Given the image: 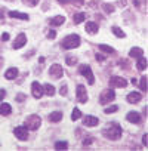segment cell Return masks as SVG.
Instances as JSON below:
<instances>
[{
	"label": "cell",
	"instance_id": "32",
	"mask_svg": "<svg viewBox=\"0 0 148 151\" xmlns=\"http://www.w3.org/2000/svg\"><path fill=\"white\" fill-rule=\"evenodd\" d=\"M22 2H24V5H27L30 8H34L36 5H39V0H22Z\"/></svg>",
	"mask_w": 148,
	"mask_h": 151
},
{
	"label": "cell",
	"instance_id": "18",
	"mask_svg": "<svg viewBox=\"0 0 148 151\" xmlns=\"http://www.w3.org/2000/svg\"><path fill=\"white\" fill-rule=\"evenodd\" d=\"M98 30H99V27H98V24L96 22H86V31L89 33V34H96L98 33Z\"/></svg>",
	"mask_w": 148,
	"mask_h": 151
},
{
	"label": "cell",
	"instance_id": "44",
	"mask_svg": "<svg viewBox=\"0 0 148 151\" xmlns=\"http://www.w3.org/2000/svg\"><path fill=\"white\" fill-rule=\"evenodd\" d=\"M39 62H40V64H42V62H45V58H43V56H40V58H39Z\"/></svg>",
	"mask_w": 148,
	"mask_h": 151
},
{
	"label": "cell",
	"instance_id": "36",
	"mask_svg": "<svg viewBox=\"0 0 148 151\" xmlns=\"http://www.w3.org/2000/svg\"><path fill=\"white\" fill-rule=\"evenodd\" d=\"M59 93H61L62 96H65V95H67V86H65V85H62V86H61V89H59Z\"/></svg>",
	"mask_w": 148,
	"mask_h": 151
},
{
	"label": "cell",
	"instance_id": "30",
	"mask_svg": "<svg viewBox=\"0 0 148 151\" xmlns=\"http://www.w3.org/2000/svg\"><path fill=\"white\" fill-rule=\"evenodd\" d=\"M65 62H67V65H76L77 64V58L76 56H67Z\"/></svg>",
	"mask_w": 148,
	"mask_h": 151
},
{
	"label": "cell",
	"instance_id": "43",
	"mask_svg": "<svg viewBox=\"0 0 148 151\" xmlns=\"http://www.w3.org/2000/svg\"><path fill=\"white\" fill-rule=\"evenodd\" d=\"M56 2H59V3H62V5H64V3H68V2H71V0H56Z\"/></svg>",
	"mask_w": 148,
	"mask_h": 151
},
{
	"label": "cell",
	"instance_id": "3",
	"mask_svg": "<svg viewBox=\"0 0 148 151\" xmlns=\"http://www.w3.org/2000/svg\"><path fill=\"white\" fill-rule=\"evenodd\" d=\"M24 126H25L28 130H37V129L42 126V119H40L37 114H31L30 117H27Z\"/></svg>",
	"mask_w": 148,
	"mask_h": 151
},
{
	"label": "cell",
	"instance_id": "29",
	"mask_svg": "<svg viewBox=\"0 0 148 151\" xmlns=\"http://www.w3.org/2000/svg\"><path fill=\"white\" fill-rule=\"evenodd\" d=\"M102 8H104V11H105L107 14H113V12L116 11V8H114L111 3H104V6H102Z\"/></svg>",
	"mask_w": 148,
	"mask_h": 151
},
{
	"label": "cell",
	"instance_id": "21",
	"mask_svg": "<svg viewBox=\"0 0 148 151\" xmlns=\"http://www.w3.org/2000/svg\"><path fill=\"white\" fill-rule=\"evenodd\" d=\"M144 55V50L141 49V47H132L130 50H129V56L130 58H139V56H142Z\"/></svg>",
	"mask_w": 148,
	"mask_h": 151
},
{
	"label": "cell",
	"instance_id": "42",
	"mask_svg": "<svg viewBox=\"0 0 148 151\" xmlns=\"http://www.w3.org/2000/svg\"><path fill=\"white\" fill-rule=\"evenodd\" d=\"M74 3L80 6V5H83V0H74Z\"/></svg>",
	"mask_w": 148,
	"mask_h": 151
},
{
	"label": "cell",
	"instance_id": "47",
	"mask_svg": "<svg viewBox=\"0 0 148 151\" xmlns=\"http://www.w3.org/2000/svg\"><path fill=\"white\" fill-rule=\"evenodd\" d=\"M6 2H14V0H6Z\"/></svg>",
	"mask_w": 148,
	"mask_h": 151
},
{
	"label": "cell",
	"instance_id": "12",
	"mask_svg": "<svg viewBox=\"0 0 148 151\" xmlns=\"http://www.w3.org/2000/svg\"><path fill=\"white\" fill-rule=\"evenodd\" d=\"M126 119H127V122H130V123H133V124H139L141 120H142V117H141V114H139L138 111H130V113H127Z\"/></svg>",
	"mask_w": 148,
	"mask_h": 151
},
{
	"label": "cell",
	"instance_id": "26",
	"mask_svg": "<svg viewBox=\"0 0 148 151\" xmlns=\"http://www.w3.org/2000/svg\"><path fill=\"white\" fill-rule=\"evenodd\" d=\"M55 91H56V89H55L52 85H45V86H43V92H45L46 95H49V96H53V95H55Z\"/></svg>",
	"mask_w": 148,
	"mask_h": 151
},
{
	"label": "cell",
	"instance_id": "28",
	"mask_svg": "<svg viewBox=\"0 0 148 151\" xmlns=\"http://www.w3.org/2000/svg\"><path fill=\"white\" fill-rule=\"evenodd\" d=\"M80 117H82V111H80L79 108H74V110H73V114H71V120L76 122V120H79Z\"/></svg>",
	"mask_w": 148,
	"mask_h": 151
},
{
	"label": "cell",
	"instance_id": "8",
	"mask_svg": "<svg viewBox=\"0 0 148 151\" xmlns=\"http://www.w3.org/2000/svg\"><path fill=\"white\" fill-rule=\"evenodd\" d=\"M110 86L111 88H126L127 86V80L123 77H119V76H113L110 79Z\"/></svg>",
	"mask_w": 148,
	"mask_h": 151
},
{
	"label": "cell",
	"instance_id": "1",
	"mask_svg": "<svg viewBox=\"0 0 148 151\" xmlns=\"http://www.w3.org/2000/svg\"><path fill=\"white\" fill-rule=\"evenodd\" d=\"M102 135H104L105 138L111 139V141H117V139H120V136H121V127H120L119 123H110V124L104 129Z\"/></svg>",
	"mask_w": 148,
	"mask_h": 151
},
{
	"label": "cell",
	"instance_id": "25",
	"mask_svg": "<svg viewBox=\"0 0 148 151\" xmlns=\"http://www.w3.org/2000/svg\"><path fill=\"white\" fill-rule=\"evenodd\" d=\"M74 24H82L85 19H86V14H83V12H79V14H76L74 15Z\"/></svg>",
	"mask_w": 148,
	"mask_h": 151
},
{
	"label": "cell",
	"instance_id": "7",
	"mask_svg": "<svg viewBox=\"0 0 148 151\" xmlns=\"http://www.w3.org/2000/svg\"><path fill=\"white\" fill-rule=\"evenodd\" d=\"M14 135L19 139V141H27L28 139V129L25 126H18L14 129Z\"/></svg>",
	"mask_w": 148,
	"mask_h": 151
},
{
	"label": "cell",
	"instance_id": "27",
	"mask_svg": "<svg viewBox=\"0 0 148 151\" xmlns=\"http://www.w3.org/2000/svg\"><path fill=\"white\" fill-rule=\"evenodd\" d=\"M55 148L56 150H67L68 148V142L67 141H58V142H55Z\"/></svg>",
	"mask_w": 148,
	"mask_h": 151
},
{
	"label": "cell",
	"instance_id": "14",
	"mask_svg": "<svg viewBox=\"0 0 148 151\" xmlns=\"http://www.w3.org/2000/svg\"><path fill=\"white\" fill-rule=\"evenodd\" d=\"M126 99H127V102H129V104H138V102L142 99V95H141L139 92H136V91H132V92L127 95V98H126Z\"/></svg>",
	"mask_w": 148,
	"mask_h": 151
},
{
	"label": "cell",
	"instance_id": "5",
	"mask_svg": "<svg viewBox=\"0 0 148 151\" xmlns=\"http://www.w3.org/2000/svg\"><path fill=\"white\" fill-rule=\"evenodd\" d=\"M114 99H116V92H114L113 89H107V91H104V92L101 93V96H99V102H101L102 105L110 104V102H113Z\"/></svg>",
	"mask_w": 148,
	"mask_h": 151
},
{
	"label": "cell",
	"instance_id": "15",
	"mask_svg": "<svg viewBox=\"0 0 148 151\" xmlns=\"http://www.w3.org/2000/svg\"><path fill=\"white\" fill-rule=\"evenodd\" d=\"M64 22H65V18H64L62 15H58V17H53V18L49 19V24H50L52 27H59V25H62Z\"/></svg>",
	"mask_w": 148,
	"mask_h": 151
},
{
	"label": "cell",
	"instance_id": "33",
	"mask_svg": "<svg viewBox=\"0 0 148 151\" xmlns=\"http://www.w3.org/2000/svg\"><path fill=\"white\" fill-rule=\"evenodd\" d=\"M117 110H119V107H117V105H111V107L105 108V114H111V113H116Z\"/></svg>",
	"mask_w": 148,
	"mask_h": 151
},
{
	"label": "cell",
	"instance_id": "24",
	"mask_svg": "<svg viewBox=\"0 0 148 151\" xmlns=\"http://www.w3.org/2000/svg\"><path fill=\"white\" fill-rule=\"evenodd\" d=\"M98 47H99V50H102L104 53H110V55L116 53V49L111 47V46H108V45H99Z\"/></svg>",
	"mask_w": 148,
	"mask_h": 151
},
{
	"label": "cell",
	"instance_id": "35",
	"mask_svg": "<svg viewBox=\"0 0 148 151\" xmlns=\"http://www.w3.org/2000/svg\"><path fill=\"white\" fill-rule=\"evenodd\" d=\"M55 37H56V31H55V30H49V33H47V39L52 40V39H55Z\"/></svg>",
	"mask_w": 148,
	"mask_h": 151
},
{
	"label": "cell",
	"instance_id": "46",
	"mask_svg": "<svg viewBox=\"0 0 148 151\" xmlns=\"http://www.w3.org/2000/svg\"><path fill=\"white\" fill-rule=\"evenodd\" d=\"M2 64H3V59H2V58H0V68H2Z\"/></svg>",
	"mask_w": 148,
	"mask_h": 151
},
{
	"label": "cell",
	"instance_id": "31",
	"mask_svg": "<svg viewBox=\"0 0 148 151\" xmlns=\"http://www.w3.org/2000/svg\"><path fill=\"white\" fill-rule=\"evenodd\" d=\"M139 86H141V91H147V77L144 76V77H141V80H139Z\"/></svg>",
	"mask_w": 148,
	"mask_h": 151
},
{
	"label": "cell",
	"instance_id": "11",
	"mask_svg": "<svg viewBox=\"0 0 148 151\" xmlns=\"http://www.w3.org/2000/svg\"><path fill=\"white\" fill-rule=\"evenodd\" d=\"M25 43H27V36H25L24 33H21V34H18L17 39L14 40L12 47H14V49H21L22 46H25Z\"/></svg>",
	"mask_w": 148,
	"mask_h": 151
},
{
	"label": "cell",
	"instance_id": "4",
	"mask_svg": "<svg viewBox=\"0 0 148 151\" xmlns=\"http://www.w3.org/2000/svg\"><path fill=\"white\" fill-rule=\"evenodd\" d=\"M79 73H80L82 76H85V79L88 80L89 85H93V83H95V76H93V73H92V68H91L88 64H82V65L79 67Z\"/></svg>",
	"mask_w": 148,
	"mask_h": 151
},
{
	"label": "cell",
	"instance_id": "38",
	"mask_svg": "<svg viewBox=\"0 0 148 151\" xmlns=\"http://www.w3.org/2000/svg\"><path fill=\"white\" fill-rule=\"evenodd\" d=\"M5 96H6V91L5 89H0V102L5 99Z\"/></svg>",
	"mask_w": 148,
	"mask_h": 151
},
{
	"label": "cell",
	"instance_id": "2",
	"mask_svg": "<svg viewBox=\"0 0 148 151\" xmlns=\"http://www.w3.org/2000/svg\"><path fill=\"white\" fill-rule=\"evenodd\" d=\"M80 43H82L80 36H77V34H70V36L64 37V40L61 42V46H62V49H68V50H70V49L79 47Z\"/></svg>",
	"mask_w": 148,
	"mask_h": 151
},
{
	"label": "cell",
	"instance_id": "9",
	"mask_svg": "<svg viewBox=\"0 0 148 151\" xmlns=\"http://www.w3.org/2000/svg\"><path fill=\"white\" fill-rule=\"evenodd\" d=\"M31 92H33V96L36 98V99H40L42 96H43V86L39 83V82H33L31 83Z\"/></svg>",
	"mask_w": 148,
	"mask_h": 151
},
{
	"label": "cell",
	"instance_id": "40",
	"mask_svg": "<svg viewBox=\"0 0 148 151\" xmlns=\"http://www.w3.org/2000/svg\"><path fill=\"white\" fill-rule=\"evenodd\" d=\"M147 138H148L147 135H144V136H142V144H144V147H147V142H148V141H147Z\"/></svg>",
	"mask_w": 148,
	"mask_h": 151
},
{
	"label": "cell",
	"instance_id": "10",
	"mask_svg": "<svg viewBox=\"0 0 148 151\" xmlns=\"http://www.w3.org/2000/svg\"><path fill=\"white\" fill-rule=\"evenodd\" d=\"M49 74L52 76L53 79H61L62 77V74H64V70L59 64H53L50 68H49Z\"/></svg>",
	"mask_w": 148,
	"mask_h": 151
},
{
	"label": "cell",
	"instance_id": "22",
	"mask_svg": "<svg viewBox=\"0 0 148 151\" xmlns=\"http://www.w3.org/2000/svg\"><path fill=\"white\" fill-rule=\"evenodd\" d=\"M49 120H50L52 123L61 122V120H62V113H61V111H53V113H50V114H49Z\"/></svg>",
	"mask_w": 148,
	"mask_h": 151
},
{
	"label": "cell",
	"instance_id": "17",
	"mask_svg": "<svg viewBox=\"0 0 148 151\" xmlns=\"http://www.w3.org/2000/svg\"><path fill=\"white\" fill-rule=\"evenodd\" d=\"M9 18H18V19H22V21H28V15L27 14H22V12H17V11H11L9 14Z\"/></svg>",
	"mask_w": 148,
	"mask_h": 151
},
{
	"label": "cell",
	"instance_id": "37",
	"mask_svg": "<svg viewBox=\"0 0 148 151\" xmlns=\"http://www.w3.org/2000/svg\"><path fill=\"white\" fill-rule=\"evenodd\" d=\"M25 98H27V96H25L24 93H18V95H17V101H18V102H21V101H25Z\"/></svg>",
	"mask_w": 148,
	"mask_h": 151
},
{
	"label": "cell",
	"instance_id": "45",
	"mask_svg": "<svg viewBox=\"0 0 148 151\" xmlns=\"http://www.w3.org/2000/svg\"><path fill=\"white\" fill-rule=\"evenodd\" d=\"M133 2H135V5H136V6H139V0H133Z\"/></svg>",
	"mask_w": 148,
	"mask_h": 151
},
{
	"label": "cell",
	"instance_id": "34",
	"mask_svg": "<svg viewBox=\"0 0 148 151\" xmlns=\"http://www.w3.org/2000/svg\"><path fill=\"white\" fill-rule=\"evenodd\" d=\"M93 142V138L92 136H86V139H83V145H91Z\"/></svg>",
	"mask_w": 148,
	"mask_h": 151
},
{
	"label": "cell",
	"instance_id": "16",
	"mask_svg": "<svg viewBox=\"0 0 148 151\" xmlns=\"http://www.w3.org/2000/svg\"><path fill=\"white\" fill-rule=\"evenodd\" d=\"M5 77H6L8 80H14V79H17V77H18V68L11 67L9 70H6V73H5Z\"/></svg>",
	"mask_w": 148,
	"mask_h": 151
},
{
	"label": "cell",
	"instance_id": "20",
	"mask_svg": "<svg viewBox=\"0 0 148 151\" xmlns=\"http://www.w3.org/2000/svg\"><path fill=\"white\" fill-rule=\"evenodd\" d=\"M136 59H138V62H136V68H138L139 71H145V70H147V59L144 58V55L139 56V58H136Z\"/></svg>",
	"mask_w": 148,
	"mask_h": 151
},
{
	"label": "cell",
	"instance_id": "13",
	"mask_svg": "<svg viewBox=\"0 0 148 151\" xmlns=\"http://www.w3.org/2000/svg\"><path fill=\"white\" fill-rule=\"evenodd\" d=\"M98 123H99V120L95 116H86L83 119V126H86V127H95V126H98Z\"/></svg>",
	"mask_w": 148,
	"mask_h": 151
},
{
	"label": "cell",
	"instance_id": "39",
	"mask_svg": "<svg viewBox=\"0 0 148 151\" xmlns=\"http://www.w3.org/2000/svg\"><path fill=\"white\" fill-rule=\"evenodd\" d=\"M9 40V34L8 33H3L2 34V42H8Z\"/></svg>",
	"mask_w": 148,
	"mask_h": 151
},
{
	"label": "cell",
	"instance_id": "19",
	"mask_svg": "<svg viewBox=\"0 0 148 151\" xmlns=\"http://www.w3.org/2000/svg\"><path fill=\"white\" fill-rule=\"evenodd\" d=\"M11 113H12V107L9 104H6V102L0 104V114L2 116H9Z\"/></svg>",
	"mask_w": 148,
	"mask_h": 151
},
{
	"label": "cell",
	"instance_id": "6",
	"mask_svg": "<svg viewBox=\"0 0 148 151\" xmlns=\"http://www.w3.org/2000/svg\"><path fill=\"white\" fill-rule=\"evenodd\" d=\"M76 96H77V101L80 104H86L88 102V92H86V88L83 85H79L76 88Z\"/></svg>",
	"mask_w": 148,
	"mask_h": 151
},
{
	"label": "cell",
	"instance_id": "41",
	"mask_svg": "<svg viewBox=\"0 0 148 151\" xmlns=\"http://www.w3.org/2000/svg\"><path fill=\"white\" fill-rule=\"evenodd\" d=\"M96 59H98V61H99V62H102V61H104V59H105V58H104V56H102V55H96Z\"/></svg>",
	"mask_w": 148,
	"mask_h": 151
},
{
	"label": "cell",
	"instance_id": "23",
	"mask_svg": "<svg viewBox=\"0 0 148 151\" xmlns=\"http://www.w3.org/2000/svg\"><path fill=\"white\" fill-rule=\"evenodd\" d=\"M111 31H113V34H114V36H117L119 39H124V37H126V33H124L120 27H116V25H114V27L111 28Z\"/></svg>",
	"mask_w": 148,
	"mask_h": 151
}]
</instances>
